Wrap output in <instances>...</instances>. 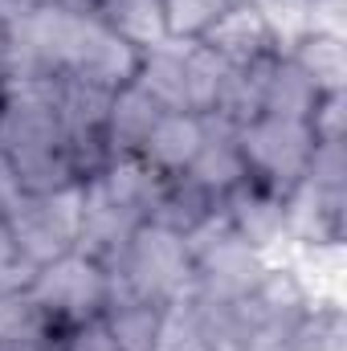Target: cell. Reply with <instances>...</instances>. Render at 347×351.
I'll use <instances>...</instances> for the list:
<instances>
[{
	"mask_svg": "<svg viewBox=\"0 0 347 351\" xmlns=\"http://www.w3.org/2000/svg\"><path fill=\"white\" fill-rule=\"evenodd\" d=\"M102 269H106V302L143 298V302L168 306L172 298L188 290L192 254L180 233H168V229L143 221L131 233V241L123 245V254Z\"/></svg>",
	"mask_w": 347,
	"mask_h": 351,
	"instance_id": "6da1fadb",
	"label": "cell"
},
{
	"mask_svg": "<svg viewBox=\"0 0 347 351\" xmlns=\"http://www.w3.org/2000/svg\"><path fill=\"white\" fill-rule=\"evenodd\" d=\"M188 254H192V278H188V294H196L200 302H217V306H229L237 298H246L254 286L261 282L270 258L250 250L225 221L221 204L217 213L196 225L188 237H184Z\"/></svg>",
	"mask_w": 347,
	"mask_h": 351,
	"instance_id": "7a4b0ae2",
	"label": "cell"
},
{
	"mask_svg": "<svg viewBox=\"0 0 347 351\" xmlns=\"http://www.w3.org/2000/svg\"><path fill=\"white\" fill-rule=\"evenodd\" d=\"M237 147H241V160H246V176L265 184L270 192L286 196L311 168L315 135H311L307 119L258 114L254 123L237 127Z\"/></svg>",
	"mask_w": 347,
	"mask_h": 351,
	"instance_id": "3957f363",
	"label": "cell"
},
{
	"mask_svg": "<svg viewBox=\"0 0 347 351\" xmlns=\"http://www.w3.org/2000/svg\"><path fill=\"white\" fill-rule=\"evenodd\" d=\"M16 250L33 265H49L66 258L78 245V225H82V184H70L62 192L45 196H21L12 213L4 217Z\"/></svg>",
	"mask_w": 347,
	"mask_h": 351,
	"instance_id": "277c9868",
	"label": "cell"
},
{
	"mask_svg": "<svg viewBox=\"0 0 347 351\" xmlns=\"http://www.w3.org/2000/svg\"><path fill=\"white\" fill-rule=\"evenodd\" d=\"M29 298L66 335V327L106 311V269L94 258L70 250L66 258L37 269V282L29 286Z\"/></svg>",
	"mask_w": 347,
	"mask_h": 351,
	"instance_id": "5b68a950",
	"label": "cell"
},
{
	"mask_svg": "<svg viewBox=\"0 0 347 351\" xmlns=\"http://www.w3.org/2000/svg\"><path fill=\"white\" fill-rule=\"evenodd\" d=\"M217 204H221L229 229H233L250 250L265 254L270 262H278V258L286 254V204H282L278 192H270L265 184H258V180L246 176V180H241L237 188H229Z\"/></svg>",
	"mask_w": 347,
	"mask_h": 351,
	"instance_id": "8992f818",
	"label": "cell"
},
{
	"mask_svg": "<svg viewBox=\"0 0 347 351\" xmlns=\"http://www.w3.org/2000/svg\"><path fill=\"white\" fill-rule=\"evenodd\" d=\"M213 53H221L229 66H254L261 58H274L282 53V37L274 29V21L265 16L258 0H237L204 37H200Z\"/></svg>",
	"mask_w": 347,
	"mask_h": 351,
	"instance_id": "52a82bcc",
	"label": "cell"
},
{
	"mask_svg": "<svg viewBox=\"0 0 347 351\" xmlns=\"http://www.w3.org/2000/svg\"><path fill=\"white\" fill-rule=\"evenodd\" d=\"M135 70H139V49L127 45L123 37H115L98 16H86L74 62H70V70L62 78H78V82H90V86L119 90L127 82H135Z\"/></svg>",
	"mask_w": 347,
	"mask_h": 351,
	"instance_id": "ba28073f",
	"label": "cell"
},
{
	"mask_svg": "<svg viewBox=\"0 0 347 351\" xmlns=\"http://www.w3.org/2000/svg\"><path fill=\"white\" fill-rule=\"evenodd\" d=\"M139 225H143V217L115 204L94 180H82V225H78V245H74L78 254L94 258L98 265H110Z\"/></svg>",
	"mask_w": 347,
	"mask_h": 351,
	"instance_id": "9c48e42d",
	"label": "cell"
},
{
	"mask_svg": "<svg viewBox=\"0 0 347 351\" xmlns=\"http://www.w3.org/2000/svg\"><path fill=\"white\" fill-rule=\"evenodd\" d=\"M164 114V106L139 86V82H127L110 94V106H106V123H102V143H106V156L110 160H131L143 152L156 119Z\"/></svg>",
	"mask_w": 347,
	"mask_h": 351,
	"instance_id": "30bf717a",
	"label": "cell"
},
{
	"mask_svg": "<svg viewBox=\"0 0 347 351\" xmlns=\"http://www.w3.org/2000/svg\"><path fill=\"white\" fill-rule=\"evenodd\" d=\"M204 143V114L192 110H164L139 152V160L147 168H156L160 176H184L188 164L196 160Z\"/></svg>",
	"mask_w": 347,
	"mask_h": 351,
	"instance_id": "8fae6325",
	"label": "cell"
},
{
	"mask_svg": "<svg viewBox=\"0 0 347 351\" xmlns=\"http://www.w3.org/2000/svg\"><path fill=\"white\" fill-rule=\"evenodd\" d=\"M286 58L315 82L319 94H339L347 90V45H344V29H323L311 25L302 29L290 45Z\"/></svg>",
	"mask_w": 347,
	"mask_h": 351,
	"instance_id": "7c38bea8",
	"label": "cell"
},
{
	"mask_svg": "<svg viewBox=\"0 0 347 351\" xmlns=\"http://www.w3.org/2000/svg\"><path fill=\"white\" fill-rule=\"evenodd\" d=\"M188 180L200 184L208 196H225L229 188H237L246 180V160H241V147H237V131L208 119L204 114V143L196 152V160L188 164Z\"/></svg>",
	"mask_w": 347,
	"mask_h": 351,
	"instance_id": "4fadbf2b",
	"label": "cell"
},
{
	"mask_svg": "<svg viewBox=\"0 0 347 351\" xmlns=\"http://www.w3.org/2000/svg\"><path fill=\"white\" fill-rule=\"evenodd\" d=\"M319 102L315 82L282 53L261 62V114H278V119H311Z\"/></svg>",
	"mask_w": 347,
	"mask_h": 351,
	"instance_id": "5bb4252c",
	"label": "cell"
},
{
	"mask_svg": "<svg viewBox=\"0 0 347 351\" xmlns=\"http://www.w3.org/2000/svg\"><path fill=\"white\" fill-rule=\"evenodd\" d=\"M213 213H217V196H208V192H204L200 184H192L188 176H164L160 196H156L147 221L160 225V229H168V233L188 237V233H192L196 225H204Z\"/></svg>",
	"mask_w": 347,
	"mask_h": 351,
	"instance_id": "9a60e30c",
	"label": "cell"
},
{
	"mask_svg": "<svg viewBox=\"0 0 347 351\" xmlns=\"http://www.w3.org/2000/svg\"><path fill=\"white\" fill-rule=\"evenodd\" d=\"M184 53H188V41H176V37H164L152 49H139L135 82L164 110H184Z\"/></svg>",
	"mask_w": 347,
	"mask_h": 351,
	"instance_id": "2e32d148",
	"label": "cell"
},
{
	"mask_svg": "<svg viewBox=\"0 0 347 351\" xmlns=\"http://www.w3.org/2000/svg\"><path fill=\"white\" fill-rule=\"evenodd\" d=\"M94 16L135 49H152L168 37L164 0H102Z\"/></svg>",
	"mask_w": 347,
	"mask_h": 351,
	"instance_id": "e0dca14e",
	"label": "cell"
},
{
	"mask_svg": "<svg viewBox=\"0 0 347 351\" xmlns=\"http://www.w3.org/2000/svg\"><path fill=\"white\" fill-rule=\"evenodd\" d=\"M229 74H233V66L221 53H213L204 41H188V53H184V110L213 114Z\"/></svg>",
	"mask_w": 347,
	"mask_h": 351,
	"instance_id": "ac0fdd59",
	"label": "cell"
},
{
	"mask_svg": "<svg viewBox=\"0 0 347 351\" xmlns=\"http://www.w3.org/2000/svg\"><path fill=\"white\" fill-rule=\"evenodd\" d=\"M106 323L119 351H156L160 348V327H164V306L143 302V298H123L106 302Z\"/></svg>",
	"mask_w": 347,
	"mask_h": 351,
	"instance_id": "d6986e66",
	"label": "cell"
},
{
	"mask_svg": "<svg viewBox=\"0 0 347 351\" xmlns=\"http://www.w3.org/2000/svg\"><path fill=\"white\" fill-rule=\"evenodd\" d=\"M237 0H164V25L176 41H200Z\"/></svg>",
	"mask_w": 347,
	"mask_h": 351,
	"instance_id": "ffe728a7",
	"label": "cell"
},
{
	"mask_svg": "<svg viewBox=\"0 0 347 351\" xmlns=\"http://www.w3.org/2000/svg\"><path fill=\"white\" fill-rule=\"evenodd\" d=\"M37 269H41V265H33L21 250H16L8 225L0 221V298H8V294H29V286L37 282Z\"/></svg>",
	"mask_w": 347,
	"mask_h": 351,
	"instance_id": "44dd1931",
	"label": "cell"
},
{
	"mask_svg": "<svg viewBox=\"0 0 347 351\" xmlns=\"http://www.w3.org/2000/svg\"><path fill=\"white\" fill-rule=\"evenodd\" d=\"M307 127H311L315 143H347V90H339V94H319Z\"/></svg>",
	"mask_w": 347,
	"mask_h": 351,
	"instance_id": "7402d4cb",
	"label": "cell"
},
{
	"mask_svg": "<svg viewBox=\"0 0 347 351\" xmlns=\"http://www.w3.org/2000/svg\"><path fill=\"white\" fill-rule=\"evenodd\" d=\"M58 351H119V343H115V335H110L106 315H90V319H82V323L66 327Z\"/></svg>",
	"mask_w": 347,
	"mask_h": 351,
	"instance_id": "603a6c76",
	"label": "cell"
},
{
	"mask_svg": "<svg viewBox=\"0 0 347 351\" xmlns=\"http://www.w3.org/2000/svg\"><path fill=\"white\" fill-rule=\"evenodd\" d=\"M25 196V188H21V176H16V168H12V160L0 152V221L12 213V204Z\"/></svg>",
	"mask_w": 347,
	"mask_h": 351,
	"instance_id": "cb8c5ba5",
	"label": "cell"
},
{
	"mask_svg": "<svg viewBox=\"0 0 347 351\" xmlns=\"http://www.w3.org/2000/svg\"><path fill=\"white\" fill-rule=\"evenodd\" d=\"M21 8H49V4H62V0H16Z\"/></svg>",
	"mask_w": 347,
	"mask_h": 351,
	"instance_id": "d4e9b609",
	"label": "cell"
},
{
	"mask_svg": "<svg viewBox=\"0 0 347 351\" xmlns=\"http://www.w3.org/2000/svg\"><path fill=\"white\" fill-rule=\"evenodd\" d=\"M16 351H58V348H45V343H29V348H16Z\"/></svg>",
	"mask_w": 347,
	"mask_h": 351,
	"instance_id": "484cf974",
	"label": "cell"
}]
</instances>
